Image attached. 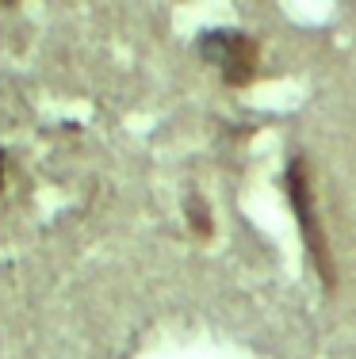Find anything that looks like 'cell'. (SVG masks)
Returning <instances> with one entry per match:
<instances>
[{"instance_id":"2","label":"cell","mask_w":356,"mask_h":359,"mask_svg":"<svg viewBox=\"0 0 356 359\" xmlns=\"http://www.w3.org/2000/svg\"><path fill=\"white\" fill-rule=\"evenodd\" d=\"M199 54L223 73L226 84H253L261 69V46L257 39L242 35V31H211L199 39Z\"/></svg>"},{"instance_id":"3","label":"cell","mask_w":356,"mask_h":359,"mask_svg":"<svg viewBox=\"0 0 356 359\" xmlns=\"http://www.w3.org/2000/svg\"><path fill=\"white\" fill-rule=\"evenodd\" d=\"M184 210H188L192 233H196V237H211V215H207V199H199V195H188V203H184Z\"/></svg>"},{"instance_id":"1","label":"cell","mask_w":356,"mask_h":359,"mask_svg":"<svg viewBox=\"0 0 356 359\" xmlns=\"http://www.w3.org/2000/svg\"><path fill=\"white\" fill-rule=\"evenodd\" d=\"M287 195H291V210H295V222L303 229V241L310 249V260H315L322 283L326 290L337 287V268H334V252H329V241H326V226L318 218V203H315V184H310V168L303 157H295L287 165Z\"/></svg>"}]
</instances>
